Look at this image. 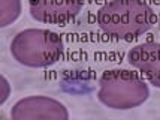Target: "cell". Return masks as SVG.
Listing matches in <instances>:
<instances>
[{
    "instance_id": "obj_3",
    "label": "cell",
    "mask_w": 160,
    "mask_h": 120,
    "mask_svg": "<svg viewBox=\"0 0 160 120\" xmlns=\"http://www.w3.org/2000/svg\"><path fill=\"white\" fill-rule=\"evenodd\" d=\"M9 50L14 60L26 68H48L60 60L63 39L48 29H24L14 36Z\"/></svg>"
},
{
    "instance_id": "obj_2",
    "label": "cell",
    "mask_w": 160,
    "mask_h": 120,
    "mask_svg": "<svg viewBox=\"0 0 160 120\" xmlns=\"http://www.w3.org/2000/svg\"><path fill=\"white\" fill-rule=\"evenodd\" d=\"M98 101L106 108L127 111L144 105L150 98V87L136 72L111 69L99 78Z\"/></svg>"
},
{
    "instance_id": "obj_6",
    "label": "cell",
    "mask_w": 160,
    "mask_h": 120,
    "mask_svg": "<svg viewBox=\"0 0 160 120\" xmlns=\"http://www.w3.org/2000/svg\"><path fill=\"white\" fill-rule=\"evenodd\" d=\"M127 60L156 89H160V42L148 41L135 45L127 53Z\"/></svg>"
},
{
    "instance_id": "obj_4",
    "label": "cell",
    "mask_w": 160,
    "mask_h": 120,
    "mask_svg": "<svg viewBox=\"0 0 160 120\" xmlns=\"http://www.w3.org/2000/svg\"><path fill=\"white\" fill-rule=\"evenodd\" d=\"M12 120H69L66 105L49 96L33 95L17 101L11 108Z\"/></svg>"
},
{
    "instance_id": "obj_8",
    "label": "cell",
    "mask_w": 160,
    "mask_h": 120,
    "mask_svg": "<svg viewBox=\"0 0 160 120\" xmlns=\"http://www.w3.org/2000/svg\"><path fill=\"white\" fill-rule=\"evenodd\" d=\"M11 96V84L5 75H0V105H3Z\"/></svg>"
},
{
    "instance_id": "obj_5",
    "label": "cell",
    "mask_w": 160,
    "mask_h": 120,
    "mask_svg": "<svg viewBox=\"0 0 160 120\" xmlns=\"http://www.w3.org/2000/svg\"><path fill=\"white\" fill-rule=\"evenodd\" d=\"M84 6V0H28L32 18L43 24H66Z\"/></svg>"
},
{
    "instance_id": "obj_7",
    "label": "cell",
    "mask_w": 160,
    "mask_h": 120,
    "mask_svg": "<svg viewBox=\"0 0 160 120\" xmlns=\"http://www.w3.org/2000/svg\"><path fill=\"white\" fill-rule=\"evenodd\" d=\"M21 0H0V27H8L21 15Z\"/></svg>"
},
{
    "instance_id": "obj_9",
    "label": "cell",
    "mask_w": 160,
    "mask_h": 120,
    "mask_svg": "<svg viewBox=\"0 0 160 120\" xmlns=\"http://www.w3.org/2000/svg\"><path fill=\"white\" fill-rule=\"evenodd\" d=\"M159 29H160V20H159Z\"/></svg>"
},
{
    "instance_id": "obj_1",
    "label": "cell",
    "mask_w": 160,
    "mask_h": 120,
    "mask_svg": "<svg viewBox=\"0 0 160 120\" xmlns=\"http://www.w3.org/2000/svg\"><path fill=\"white\" fill-rule=\"evenodd\" d=\"M98 24L109 38L132 41L156 24V14L144 0H109L99 9Z\"/></svg>"
}]
</instances>
